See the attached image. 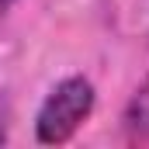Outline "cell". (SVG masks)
I'll list each match as a JSON object with an SVG mask.
<instances>
[{"label": "cell", "instance_id": "cell-2", "mask_svg": "<svg viewBox=\"0 0 149 149\" xmlns=\"http://www.w3.org/2000/svg\"><path fill=\"white\" fill-rule=\"evenodd\" d=\"M121 121H125V132L132 139H142V142L149 139V76L135 87V94L128 97Z\"/></svg>", "mask_w": 149, "mask_h": 149}, {"label": "cell", "instance_id": "cell-1", "mask_svg": "<svg viewBox=\"0 0 149 149\" xmlns=\"http://www.w3.org/2000/svg\"><path fill=\"white\" fill-rule=\"evenodd\" d=\"M97 108V90L87 76H63L35 111V139L42 146H63L90 121Z\"/></svg>", "mask_w": 149, "mask_h": 149}, {"label": "cell", "instance_id": "cell-3", "mask_svg": "<svg viewBox=\"0 0 149 149\" xmlns=\"http://www.w3.org/2000/svg\"><path fill=\"white\" fill-rule=\"evenodd\" d=\"M14 3H17V0H0V21L10 14V7H14Z\"/></svg>", "mask_w": 149, "mask_h": 149}]
</instances>
